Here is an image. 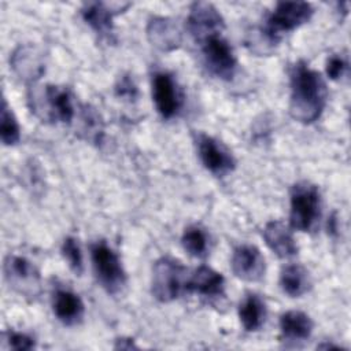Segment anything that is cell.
<instances>
[{
	"label": "cell",
	"instance_id": "1",
	"mask_svg": "<svg viewBox=\"0 0 351 351\" xmlns=\"http://www.w3.org/2000/svg\"><path fill=\"white\" fill-rule=\"evenodd\" d=\"M326 103V85L321 74L306 63H298L291 74L289 111L293 119L311 123L319 118Z\"/></svg>",
	"mask_w": 351,
	"mask_h": 351
},
{
	"label": "cell",
	"instance_id": "2",
	"mask_svg": "<svg viewBox=\"0 0 351 351\" xmlns=\"http://www.w3.org/2000/svg\"><path fill=\"white\" fill-rule=\"evenodd\" d=\"M321 217L318 189L307 182L296 184L291 193V226L302 232L313 230Z\"/></svg>",
	"mask_w": 351,
	"mask_h": 351
},
{
	"label": "cell",
	"instance_id": "3",
	"mask_svg": "<svg viewBox=\"0 0 351 351\" xmlns=\"http://www.w3.org/2000/svg\"><path fill=\"white\" fill-rule=\"evenodd\" d=\"M311 15L313 8L306 1H281L269 15L262 34L270 44H274L282 33L291 32L306 23Z\"/></svg>",
	"mask_w": 351,
	"mask_h": 351
},
{
	"label": "cell",
	"instance_id": "4",
	"mask_svg": "<svg viewBox=\"0 0 351 351\" xmlns=\"http://www.w3.org/2000/svg\"><path fill=\"white\" fill-rule=\"evenodd\" d=\"M186 269L171 258L159 259L152 271V293L160 302H170L188 289Z\"/></svg>",
	"mask_w": 351,
	"mask_h": 351
},
{
	"label": "cell",
	"instance_id": "5",
	"mask_svg": "<svg viewBox=\"0 0 351 351\" xmlns=\"http://www.w3.org/2000/svg\"><path fill=\"white\" fill-rule=\"evenodd\" d=\"M92 262L100 284L111 293H117L125 285L126 277L117 254L106 244L96 243L92 247Z\"/></svg>",
	"mask_w": 351,
	"mask_h": 351
},
{
	"label": "cell",
	"instance_id": "6",
	"mask_svg": "<svg viewBox=\"0 0 351 351\" xmlns=\"http://www.w3.org/2000/svg\"><path fill=\"white\" fill-rule=\"evenodd\" d=\"M204 62L210 71L219 78L229 80L236 70V56L221 34L211 36L202 43Z\"/></svg>",
	"mask_w": 351,
	"mask_h": 351
},
{
	"label": "cell",
	"instance_id": "7",
	"mask_svg": "<svg viewBox=\"0 0 351 351\" xmlns=\"http://www.w3.org/2000/svg\"><path fill=\"white\" fill-rule=\"evenodd\" d=\"M186 25L193 38L203 43L206 38L221 33L223 29V19L214 5L200 1L192 4Z\"/></svg>",
	"mask_w": 351,
	"mask_h": 351
},
{
	"label": "cell",
	"instance_id": "8",
	"mask_svg": "<svg viewBox=\"0 0 351 351\" xmlns=\"http://www.w3.org/2000/svg\"><path fill=\"white\" fill-rule=\"evenodd\" d=\"M5 278L19 293L36 296L40 289V274L34 265L22 256H8L4 263Z\"/></svg>",
	"mask_w": 351,
	"mask_h": 351
},
{
	"label": "cell",
	"instance_id": "9",
	"mask_svg": "<svg viewBox=\"0 0 351 351\" xmlns=\"http://www.w3.org/2000/svg\"><path fill=\"white\" fill-rule=\"evenodd\" d=\"M196 144L203 165L213 174L223 177L234 169V159L230 152L213 137L197 134Z\"/></svg>",
	"mask_w": 351,
	"mask_h": 351
},
{
	"label": "cell",
	"instance_id": "10",
	"mask_svg": "<svg viewBox=\"0 0 351 351\" xmlns=\"http://www.w3.org/2000/svg\"><path fill=\"white\" fill-rule=\"evenodd\" d=\"M233 273L245 281H258L265 274V259L254 245H240L232 256Z\"/></svg>",
	"mask_w": 351,
	"mask_h": 351
},
{
	"label": "cell",
	"instance_id": "11",
	"mask_svg": "<svg viewBox=\"0 0 351 351\" xmlns=\"http://www.w3.org/2000/svg\"><path fill=\"white\" fill-rule=\"evenodd\" d=\"M152 95L159 114L163 118H171L181 106L178 89L167 73H156L152 80Z\"/></svg>",
	"mask_w": 351,
	"mask_h": 351
},
{
	"label": "cell",
	"instance_id": "12",
	"mask_svg": "<svg viewBox=\"0 0 351 351\" xmlns=\"http://www.w3.org/2000/svg\"><path fill=\"white\" fill-rule=\"evenodd\" d=\"M263 237L267 247L282 259L292 258L298 254V245L291 230L280 221L269 222L265 226Z\"/></svg>",
	"mask_w": 351,
	"mask_h": 351
},
{
	"label": "cell",
	"instance_id": "13",
	"mask_svg": "<svg viewBox=\"0 0 351 351\" xmlns=\"http://www.w3.org/2000/svg\"><path fill=\"white\" fill-rule=\"evenodd\" d=\"M147 36L152 45L162 51H171L181 43V32L177 23L169 18H154L147 27Z\"/></svg>",
	"mask_w": 351,
	"mask_h": 351
},
{
	"label": "cell",
	"instance_id": "14",
	"mask_svg": "<svg viewBox=\"0 0 351 351\" xmlns=\"http://www.w3.org/2000/svg\"><path fill=\"white\" fill-rule=\"evenodd\" d=\"M223 277L221 273L215 271L211 267L207 266H200L191 277L188 281V289L207 296V298H214L219 296L223 291Z\"/></svg>",
	"mask_w": 351,
	"mask_h": 351
},
{
	"label": "cell",
	"instance_id": "15",
	"mask_svg": "<svg viewBox=\"0 0 351 351\" xmlns=\"http://www.w3.org/2000/svg\"><path fill=\"white\" fill-rule=\"evenodd\" d=\"M53 313L66 325L81 321L84 315V304L78 295L67 289H59L53 295Z\"/></svg>",
	"mask_w": 351,
	"mask_h": 351
},
{
	"label": "cell",
	"instance_id": "16",
	"mask_svg": "<svg viewBox=\"0 0 351 351\" xmlns=\"http://www.w3.org/2000/svg\"><path fill=\"white\" fill-rule=\"evenodd\" d=\"M81 12L85 22L99 34L104 37H110L112 34V15L117 11H112L111 5L99 1L86 3Z\"/></svg>",
	"mask_w": 351,
	"mask_h": 351
},
{
	"label": "cell",
	"instance_id": "17",
	"mask_svg": "<svg viewBox=\"0 0 351 351\" xmlns=\"http://www.w3.org/2000/svg\"><path fill=\"white\" fill-rule=\"evenodd\" d=\"M280 328L285 339L300 341L311 335L313 322L310 317L302 311H288L281 315Z\"/></svg>",
	"mask_w": 351,
	"mask_h": 351
},
{
	"label": "cell",
	"instance_id": "18",
	"mask_svg": "<svg viewBox=\"0 0 351 351\" xmlns=\"http://www.w3.org/2000/svg\"><path fill=\"white\" fill-rule=\"evenodd\" d=\"M44 95L48 106V114L52 119L62 122H70L73 119L74 107L67 90L56 86H47Z\"/></svg>",
	"mask_w": 351,
	"mask_h": 351
},
{
	"label": "cell",
	"instance_id": "19",
	"mask_svg": "<svg viewBox=\"0 0 351 351\" xmlns=\"http://www.w3.org/2000/svg\"><path fill=\"white\" fill-rule=\"evenodd\" d=\"M239 317L247 330H258L266 318V306L263 300L258 295H247L240 303Z\"/></svg>",
	"mask_w": 351,
	"mask_h": 351
},
{
	"label": "cell",
	"instance_id": "20",
	"mask_svg": "<svg viewBox=\"0 0 351 351\" xmlns=\"http://www.w3.org/2000/svg\"><path fill=\"white\" fill-rule=\"evenodd\" d=\"M282 291L289 296H300L310 288L308 271L300 265H289L282 269L280 276Z\"/></svg>",
	"mask_w": 351,
	"mask_h": 351
},
{
	"label": "cell",
	"instance_id": "21",
	"mask_svg": "<svg viewBox=\"0 0 351 351\" xmlns=\"http://www.w3.org/2000/svg\"><path fill=\"white\" fill-rule=\"evenodd\" d=\"M11 64L16 74L23 78H37L43 73L41 59L32 47L18 48L12 55Z\"/></svg>",
	"mask_w": 351,
	"mask_h": 351
},
{
	"label": "cell",
	"instance_id": "22",
	"mask_svg": "<svg viewBox=\"0 0 351 351\" xmlns=\"http://www.w3.org/2000/svg\"><path fill=\"white\" fill-rule=\"evenodd\" d=\"M182 245L185 251L195 258H202L207 254V237L197 226L185 229L182 234Z\"/></svg>",
	"mask_w": 351,
	"mask_h": 351
},
{
	"label": "cell",
	"instance_id": "23",
	"mask_svg": "<svg viewBox=\"0 0 351 351\" xmlns=\"http://www.w3.org/2000/svg\"><path fill=\"white\" fill-rule=\"evenodd\" d=\"M1 128H0V133H1V141L5 145H12L15 143H18L19 140V126L18 122L12 114V111L8 108L7 101L3 99L1 101Z\"/></svg>",
	"mask_w": 351,
	"mask_h": 351
},
{
	"label": "cell",
	"instance_id": "24",
	"mask_svg": "<svg viewBox=\"0 0 351 351\" xmlns=\"http://www.w3.org/2000/svg\"><path fill=\"white\" fill-rule=\"evenodd\" d=\"M81 119H82V130H84L86 138L92 140V141H100L103 128H101L99 115L89 107H85L82 110Z\"/></svg>",
	"mask_w": 351,
	"mask_h": 351
},
{
	"label": "cell",
	"instance_id": "25",
	"mask_svg": "<svg viewBox=\"0 0 351 351\" xmlns=\"http://www.w3.org/2000/svg\"><path fill=\"white\" fill-rule=\"evenodd\" d=\"M62 252H63L66 261L69 262L70 267L75 273H81V270H82V254H81V250H80V245H78L77 240L73 239V237H67L63 243Z\"/></svg>",
	"mask_w": 351,
	"mask_h": 351
},
{
	"label": "cell",
	"instance_id": "26",
	"mask_svg": "<svg viewBox=\"0 0 351 351\" xmlns=\"http://www.w3.org/2000/svg\"><path fill=\"white\" fill-rule=\"evenodd\" d=\"M7 343L12 350H32L34 347V341L32 337L16 332L7 333Z\"/></svg>",
	"mask_w": 351,
	"mask_h": 351
},
{
	"label": "cell",
	"instance_id": "27",
	"mask_svg": "<svg viewBox=\"0 0 351 351\" xmlns=\"http://www.w3.org/2000/svg\"><path fill=\"white\" fill-rule=\"evenodd\" d=\"M347 69V62L344 60V58L341 56H337V55H333L328 59V63H326V74L328 77H330L332 80H337L340 78L344 71Z\"/></svg>",
	"mask_w": 351,
	"mask_h": 351
},
{
	"label": "cell",
	"instance_id": "28",
	"mask_svg": "<svg viewBox=\"0 0 351 351\" xmlns=\"http://www.w3.org/2000/svg\"><path fill=\"white\" fill-rule=\"evenodd\" d=\"M117 92L119 96L122 97H128V99H134L137 96V89L136 85L133 84V81L128 77H123L119 82V85L117 86Z\"/></svg>",
	"mask_w": 351,
	"mask_h": 351
}]
</instances>
